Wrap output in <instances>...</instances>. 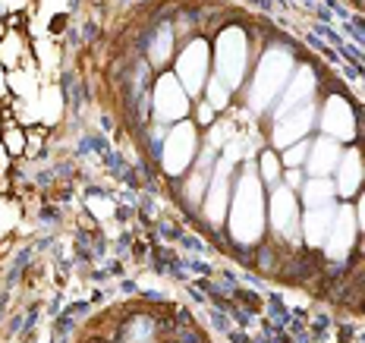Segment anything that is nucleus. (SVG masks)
<instances>
[{"instance_id": "obj_22", "label": "nucleus", "mask_w": 365, "mask_h": 343, "mask_svg": "<svg viewBox=\"0 0 365 343\" xmlns=\"http://www.w3.org/2000/svg\"><path fill=\"white\" fill-rule=\"evenodd\" d=\"M199 120H202V123H205V126H208V123H211V120H215V108H211V104H208V101H205V104H199Z\"/></svg>"}, {"instance_id": "obj_20", "label": "nucleus", "mask_w": 365, "mask_h": 343, "mask_svg": "<svg viewBox=\"0 0 365 343\" xmlns=\"http://www.w3.org/2000/svg\"><path fill=\"white\" fill-rule=\"evenodd\" d=\"M277 177H280V161L274 151H264L262 155V180L271 183V186H277Z\"/></svg>"}, {"instance_id": "obj_23", "label": "nucleus", "mask_w": 365, "mask_h": 343, "mask_svg": "<svg viewBox=\"0 0 365 343\" xmlns=\"http://www.w3.org/2000/svg\"><path fill=\"white\" fill-rule=\"evenodd\" d=\"M287 183H290V189H293V186H302V173H299V167H290V173H287Z\"/></svg>"}, {"instance_id": "obj_8", "label": "nucleus", "mask_w": 365, "mask_h": 343, "mask_svg": "<svg viewBox=\"0 0 365 343\" xmlns=\"http://www.w3.org/2000/svg\"><path fill=\"white\" fill-rule=\"evenodd\" d=\"M312 123H315V108L312 104H302V108L277 117V123H274V145L277 148H290V145H296L309 133Z\"/></svg>"}, {"instance_id": "obj_24", "label": "nucleus", "mask_w": 365, "mask_h": 343, "mask_svg": "<svg viewBox=\"0 0 365 343\" xmlns=\"http://www.w3.org/2000/svg\"><path fill=\"white\" fill-rule=\"evenodd\" d=\"M356 224L365 230V193H362V199H359V211H356Z\"/></svg>"}, {"instance_id": "obj_2", "label": "nucleus", "mask_w": 365, "mask_h": 343, "mask_svg": "<svg viewBox=\"0 0 365 343\" xmlns=\"http://www.w3.org/2000/svg\"><path fill=\"white\" fill-rule=\"evenodd\" d=\"M290 70H293V60L287 51H268L264 60L258 63V73H255V82H252V108L255 111H264L280 91L287 88L290 82Z\"/></svg>"}, {"instance_id": "obj_21", "label": "nucleus", "mask_w": 365, "mask_h": 343, "mask_svg": "<svg viewBox=\"0 0 365 343\" xmlns=\"http://www.w3.org/2000/svg\"><path fill=\"white\" fill-rule=\"evenodd\" d=\"M306 158H309V145L306 142H296V145H290V148L284 151V164L287 167H299Z\"/></svg>"}, {"instance_id": "obj_7", "label": "nucleus", "mask_w": 365, "mask_h": 343, "mask_svg": "<svg viewBox=\"0 0 365 343\" xmlns=\"http://www.w3.org/2000/svg\"><path fill=\"white\" fill-rule=\"evenodd\" d=\"M271 224L280 240H296V236H299V211H296V195L290 186H274Z\"/></svg>"}, {"instance_id": "obj_3", "label": "nucleus", "mask_w": 365, "mask_h": 343, "mask_svg": "<svg viewBox=\"0 0 365 343\" xmlns=\"http://www.w3.org/2000/svg\"><path fill=\"white\" fill-rule=\"evenodd\" d=\"M249 63V48H246V35L240 29H227L217 38V51H215V79L224 82L227 88H237L246 76Z\"/></svg>"}, {"instance_id": "obj_18", "label": "nucleus", "mask_w": 365, "mask_h": 343, "mask_svg": "<svg viewBox=\"0 0 365 343\" xmlns=\"http://www.w3.org/2000/svg\"><path fill=\"white\" fill-rule=\"evenodd\" d=\"M151 337H155V324L145 322V318L126 327V343H151Z\"/></svg>"}, {"instance_id": "obj_10", "label": "nucleus", "mask_w": 365, "mask_h": 343, "mask_svg": "<svg viewBox=\"0 0 365 343\" xmlns=\"http://www.w3.org/2000/svg\"><path fill=\"white\" fill-rule=\"evenodd\" d=\"M227 170H230V158H224L215 167V177L208 183V193H205V215L211 224H220L227 215V205H230V186H227Z\"/></svg>"}, {"instance_id": "obj_12", "label": "nucleus", "mask_w": 365, "mask_h": 343, "mask_svg": "<svg viewBox=\"0 0 365 343\" xmlns=\"http://www.w3.org/2000/svg\"><path fill=\"white\" fill-rule=\"evenodd\" d=\"M340 158H344V151H340V142L331 139V135H324V139H318L315 145L309 148V173L312 177H328V173L337 170Z\"/></svg>"}, {"instance_id": "obj_11", "label": "nucleus", "mask_w": 365, "mask_h": 343, "mask_svg": "<svg viewBox=\"0 0 365 343\" xmlns=\"http://www.w3.org/2000/svg\"><path fill=\"white\" fill-rule=\"evenodd\" d=\"M322 129L324 135H331V139H353L356 135V120H353V111H349V104L344 98H331L328 104H324V113H322Z\"/></svg>"}, {"instance_id": "obj_14", "label": "nucleus", "mask_w": 365, "mask_h": 343, "mask_svg": "<svg viewBox=\"0 0 365 343\" xmlns=\"http://www.w3.org/2000/svg\"><path fill=\"white\" fill-rule=\"evenodd\" d=\"M362 158H359V151H346L344 158H340V164H337V193L340 195H356L359 193V183H362Z\"/></svg>"}, {"instance_id": "obj_13", "label": "nucleus", "mask_w": 365, "mask_h": 343, "mask_svg": "<svg viewBox=\"0 0 365 343\" xmlns=\"http://www.w3.org/2000/svg\"><path fill=\"white\" fill-rule=\"evenodd\" d=\"M312 91H315V76H312V70H299L293 76V82H287L284 95H280L277 117L302 108V104H312Z\"/></svg>"}, {"instance_id": "obj_15", "label": "nucleus", "mask_w": 365, "mask_h": 343, "mask_svg": "<svg viewBox=\"0 0 365 343\" xmlns=\"http://www.w3.org/2000/svg\"><path fill=\"white\" fill-rule=\"evenodd\" d=\"M334 215H337V211H334L331 205H322V208H309L306 220H302V233H306V240L312 242V246H322V242H328Z\"/></svg>"}, {"instance_id": "obj_17", "label": "nucleus", "mask_w": 365, "mask_h": 343, "mask_svg": "<svg viewBox=\"0 0 365 343\" xmlns=\"http://www.w3.org/2000/svg\"><path fill=\"white\" fill-rule=\"evenodd\" d=\"M170 48H173L170 29H161V32L155 35V41H151V48H148V60H151L155 66H164L167 57H170Z\"/></svg>"}, {"instance_id": "obj_5", "label": "nucleus", "mask_w": 365, "mask_h": 343, "mask_svg": "<svg viewBox=\"0 0 365 343\" xmlns=\"http://www.w3.org/2000/svg\"><path fill=\"white\" fill-rule=\"evenodd\" d=\"M189 91L182 88V82L177 79V73H167L158 79L155 88V117L161 123H177V120H186L189 113Z\"/></svg>"}, {"instance_id": "obj_4", "label": "nucleus", "mask_w": 365, "mask_h": 343, "mask_svg": "<svg viewBox=\"0 0 365 343\" xmlns=\"http://www.w3.org/2000/svg\"><path fill=\"white\" fill-rule=\"evenodd\" d=\"M195 151H199V139H195V126L192 123H177L170 129V135H167L164 142V170L170 173V177H180V173L189 170V164L195 161Z\"/></svg>"}, {"instance_id": "obj_1", "label": "nucleus", "mask_w": 365, "mask_h": 343, "mask_svg": "<svg viewBox=\"0 0 365 343\" xmlns=\"http://www.w3.org/2000/svg\"><path fill=\"white\" fill-rule=\"evenodd\" d=\"M264 230V202H262V183L252 170H246L237 183V193H233L230 205V233L233 240L249 246L255 242Z\"/></svg>"}, {"instance_id": "obj_19", "label": "nucleus", "mask_w": 365, "mask_h": 343, "mask_svg": "<svg viewBox=\"0 0 365 343\" xmlns=\"http://www.w3.org/2000/svg\"><path fill=\"white\" fill-rule=\"evenodd\" d=\"M227 101H230V88H227L224 82L211 79V82H208V104H211L215 111H220V108H227Z\"/></svg>"}, {"instance_id": "obj_9", "label": "nucleus", "mask_w": 365, "mask_h": 343, "mask_svg": "<svg viewBox=\"0 0 365 343\" xmlns=\"http://www.w3.org/2000/svg\"><path fill=\"white\" fill-rule=\"evenodd\" d=\"M356 230H359V224H356V211L349 208H340L337 215H334V224H331V233H328V258L334 262H344L349 255V249H353V240H356Z\"/></svg>"}, {"instance_id": "obj_16", "label": "nucleus", "mask_w": 365, "mask_h": 343, "mask_svg": "<svg viewBox=\"0 0 365 343\" xmlns=\"http://www.w3.org/2000/svg\"><path fill=\"white\" fill-rule=\"evenodd\" d=\"M334 193H337V186L328 180V177H309L302 183V202H306V208H322V205H331Z\"/></svg>"}, {"instance_id": "obj_6", "label": "nucleus", "mask_w": 365, "mask_h": 343, "mask_svg": "<svg viewBox=\"0 0 365 343\" xmlns=\"http://www.w3.org/2000/svg\"><path fill=\"white\" fill-rule=\"evenodd\" d=\"M208 44L205 41H192L189 48H182V54L177 60V79L182 82V88L189 95H199L208 79Z\"/></svg>"}]
</instances>
